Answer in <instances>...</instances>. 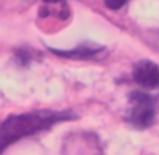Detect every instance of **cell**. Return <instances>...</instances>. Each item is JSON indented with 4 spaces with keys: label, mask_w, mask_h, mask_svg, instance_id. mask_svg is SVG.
Here are the masks:
<instances>
[{
    "label": "cell",
    "mask_w": 159,
    "mask_h": 155,
    "mask_svg": "<svg viewBox=\"0 0 159 155\" xmlns=\"http://www.w3.org/2000/svg\"><path fill=\"white\" fill-rule=\"evenodd\" d=\"M73 119H75L74 113L55 111H35L10 115L0 125V153L24 137L34 136L60 122H69Z\"/></svg>",
    "instance_id": "obj_1"
},
{
    "label": "cell",
    "mask_w": 159,
    "mask_h": 155,
    "mask_svg": "<svg viewBox=\"0 0 159 155\" xmlns=\"http://www.w3.org/2000/svg\"><path fill=\"white\" fill-rule=\"evenodd\" d=\"M126 119L135 129H148L155 122V99L145 92H133L129 98Z\"/></svg>",
    "instance_id": "obj_2"
},
{
    "label": "cell",
    "mask_w": 159,
    "mask_h": 155,
    "mask_svg": "<svg viewBox=\"0 0 159 155\" xmlns=\"http://www.w3.org/2000/svg\"><path fill=\"white\" fill-rule=\"evenodd\" d=\"M133 78L137 84L148 89L159 87V66L152 60H138L133 69Z\"/></svg>",
    "instance_id": "obj_3"
},
{
    "label": "cell",
    "mask_w": 159,
    "mask_h": 155,
    "mask_svg": "<svg viewBox=\"0 0 159 155\" xmlns=\"http://www.w3.org/2000/svg\"><path fill=\"white\" fill-rule=\"evenodd\" d=\"M53 55L60 56V57L66 59H74V60H87V59H92L96 56L99 52L103 50V48L93 46L89 43H82L80 46L74 48V49H55V48H48Z\"/></svg>",
    "instance_id": "obj_4"
},
{
    "label": "cell",
    "mask_w": 159,
    "mask_h": 155,
    "mask_svg": "<svg viewBox=\"0 0 159 155\" xmlns=\"http://www.w3.org/2000/svg\"><path fill=\"white\" fill-rule=\"evenodd\" d=\"M129 0H103L105 6L110 10H120L123 6H126V3Z\"/></svg>",
    "instance_id": "obj_5"
},
{
    "label": "cell",
    "mask_w": 159,
    "mask_h": 155,
    "mask_svg": "<svg viewBox=\"0 0 159 155\" xmlns=\"http://www.w3.org/2000/svg\"><path fill=\"white\" fill-rule=\"evenodd\" d=\"M17 57H18V62H21L22 64H28L31 62V53L25 49H18L16 52Z\"/></svg>",
    "instance_id": "obj_6"
}]
</instances>
